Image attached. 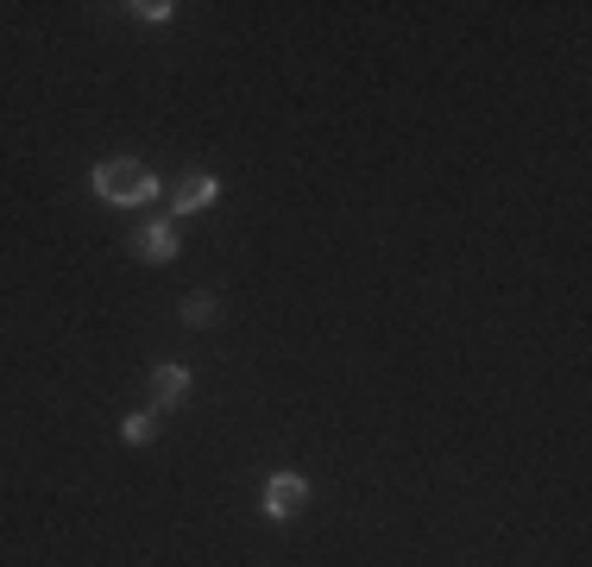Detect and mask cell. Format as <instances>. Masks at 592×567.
<instances>
[{
	"label": "cell",
	"instance_id": "6da1fadb",
	"mask_svg": "<svg viewBox=\"0 0 592 567\" xmlns=\"http://www.w3.org/2000/svg\"><path fill=\"white\" fill-rule=\"evenodd\" d=\"M95 190L108 202H120V208H139V202L158 196V176H152V164H139V158H101V164H95Z\"/></svg>",
	"mask_w": 592,
	"mask_h": 567
},
{
	"label": "cell",
	"instance_id": "7a4b0ae2",
	"mask_svg": "<svg viewBox=\"0 0 592 567\" xmlns=\"http://www.w3.org/2000/svg\"><path fill=\"white\" fill-rule=\"evenodd\" d=\"M303 504H309V485L297 480V473H278V480L265 485V517H278V524H284V517H297Z\"/></svg>",
	"mask_w": 592,
	"mask_h": 567
},
{
	"label": "cell",
	"instance_id": "3957f363",
	"mask_svg": "<svg viewBox=\"0 0 592 567\" xmlns=\"http://www.w3.org/2000/svg\"><path fill=\"white\" fill-rule=\"evenodd\" d=\"M220 196V183H215V176H183V183H176V190H171V202H176V215H202V208H208V202H215Z\"/></svg>",
	"mask_w": 592,
	"mask_h": 567
},
{
	"label": "cell",
	"instance_id": "277c9868",
	"mask_svg": "<svg viewBox=\"0 0 592 567\" xmlns=\"http://www.w3.org/2000/svg\"><path fill=\"white\" fill-rule=\"evenodd\" d=\"M132 246H139V259H152V265L176 259V234H171V221H152V227H139V234H132Z\"/></svg>",
	"mask_w": 592,
	"mask_h": 567
},
{
	"label": "cell",
	"instance_id": "5b68a950",
	"mask_svg": "<svg viewBox=\"0 0 592 567\" xmlns=\"http://www.w3.org/2000/svg\"><path fill=\"white\" fill-rule=\"evenodd\" d=\"M183 392H190V372H183V366H171V360L152 366V404H176Z\"/></svg>",
	"mask_w": 592,
	"mask_h": 567
},
{
	"label": "cell",
	"instance_id": "8992f818",
	"mask_svg": "<svg viewBox=\"0 0 592 567\" xmlns=\"http://www.w3.org/2000/svg\"><path fill=\"white\" fill-rule=\"evenodd\" d=\"M183 322H215V297H183Z\"/></svg>",
	"mask_w": 592,
	"mask_h": 567
},
{
	"label": "cell",
	"instance_id": "52a82bcc",
	"mask_svg": "<svg viewBox=\"0 0 592 567\" xmlns=\"http://www.w3.org/2000/svg\"><path fill=\"white\" fill-rule=\"evenodd\" d=\"M120 436H127V441H152V436H158V422L139 410V416H127V422H120Z\"/></svg>",
	"mask_w": 592,
	"mask_h": 567
},
{
	"label": "cell",
	"instance_id": "ba28073f",
	"mask_svg": "<svg viewBox=\"0 0 592 567\" xmlns=\"http://www.w3.org/2000/svg\"><path fill=\"white\" fill-rule=\"evenodd\" d=\"M132 13H139V20H152V25H164V20H171V0H139Z\"/></svg>",
	"mask_w": 592,
	"mask_h": 567
}]
</instances>
